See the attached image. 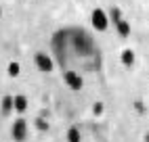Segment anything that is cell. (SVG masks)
<instances>
[{
  "label": "cell",
  "mask_w": 149,
  "mask_h": 142,
  "mask_svg": "<svg viewBox=\"0 0 149 142\" xmlns=\"http://www.w3.org/2000/svg\"><path fill=\"white\" fill-rule=\"evenodd\" d=\"M91 21H93V25L99 29V32H105V29L109 27V19H107L103 8H95L93 15H91Z\"/></svg>",
  "instance_id": "obj_1"
},
{
  "label": "cell",
  "mask_w": 149,
  "mask_h": 142,
  "mask_svg": "<svg viewBox=\"0 0 149 142\" xmlns=\"http://www.w3.org/2000/svg\"><path fill=\"white\" fill-rule=\"evenodd\" d=\"M63 82L72 88V90H82V86H84L82 75L76 73V71H63Z\"/></svg>",
  "instance_id": "obj_2"
},
{
  "label": "cell",
  "mask_w": 149,
  "mask_h": 142,
  "mask_svg": "<svg viewBox=\"0 0 149 142\" xmlns=\"http://www.w3.org/2000/svg\"><path fill=\"white\" fill-rule=\"evenodd\" d=\"M11 134L17 142H23L25 136H27V123H25V119H15L13 121V128H11Z\"/></svg>",
  "instance_id": "obj_3"
},
{
  "label": "cell",
  "mask_w": 149,
  "mask_h": 142,
  "mask_svg": "<svg viewBox=\"0 0 149 142\" xmlns=\"http://www.w3.org/2000/svg\"><path fill=\"white\" fill-rule=\"evenodd\" d=\"M36 65H38V69L40 71H44V73H51L53 71V67H55V63H53V59L48 57V54H44V52H36Z\"/></svg>",
  "instance_id": "obj_4"
},
{
  "label": "cell",
  "mask_w": 149,
  "mask_h": 142,
  "mask_svg": "<svg viewBox=\"0 0 149 142\" xmlns=\"http://www.w3.org/2000/svg\"><path fill=\"white\" fill-rule=\"evenodd\" d=\"M13 109H15V111H19V113H23V111L27 109V98H25L23 94L13 96Z\"/></svg>",
  "instance_id": "obj_5"
},
{
  "label": "cell",
  "mask_w": 149,
  "mask_h": 142,
  "mask_svg": "<svg viewBox=\"0 0 149 142\" xmlns=\"http://www.w3.org/2000/svg\"><path fill=\"white\" fill-rule=\"evenodd\" d=\"M116 25V29H118V34H120L122 38H126V36H130V23H128L126 21V19L122 17L120 19V21H118V23H113Z\"/></svg>",
  "instance_id": "obj_6"
},
{
  "label": "cell",
  "mask_w": 149,
  "mask_h": 142,
  "mask_svg": "<svg viewBox=\"0 0 149 142\" xmlns=\"http://www.w3.org/2000/svg\"><path fill=\"white\" fill-rule=\"evenodd\" d=\"M82 136H80V130H78L76 125H72L67 130V142H80Z\"/></svg>",
  "instance_id": "obj_7"
},
{
  "label": "cell",
  "mask_w": 149,
  "mask_h": 142,
  "mask_svg": "<svg viewBox=\"0 0 149 142\" xmlns=\"http://www.w3.org/2000/svg\"><path fill=\"white\" fill-rule=\"evenodd\" d=\"M122 63L126 67H132L134 65V52H132V50H124V52H122Z\"/></svg>",
  "instance_id": "obj_8"
},
{
  "label": "cell",
  "mask_w": 149,
  "mask_h": 142,
  "mask_svg": "<svg viewBox=\"0 0 149 142\" xmlns=\"http://www.w3.org/2000/svg\"><path fill=\"white\" fill-rule=\"evenodd\" d=\"M109 23H118V21H120V19H122V11H120V8H118V6H113L111 8V11H109Z\"/></svg>",
  "instance_id": "obj_9"
},
{
  "label": "cell",
  "mask_w": 149,
  "mask_h": 142,
  "mask_svg": "<svg viewBox=\"0 0 149 142\" xmlns=\"http://www.w3.org/2000/svg\"><path fill=\"white\" fill-rule=\"evenodd\" d=\"M11 109H13V96H4V100H2V111H4V113H11Z\"/></svg>",
  "instance_id": "obj_10"
},
{
  "label": "cell",
  "mask_w": 149,
  "mask_h": 142,
  "mask_svg": "<svg viewBox=\"0 0 149 142\" xmlns=\"http://www.w3.org/2000/svg\"><path fill=\"white\" fill-rule=\"evenodd\" d=\"M36 128L40 130V132H48V121H44V119L38 117V119H36Z\"/></svg>",
  "instance_id": "obj_11"
},
{
  "label": "cell",
  "mask_w": 149,
  "mask_h": 142,
  "mask_svg": "<svg viewBox=\"0 0 149 142\" xmlns=\"http://www.w3.org/2000/svg\"><path fill=\"white\" fill-rule=\"evenodd\" d=\"M8 75H19V63H11L8 65Z\"/></svg>",
  "instance_id": "obj_12"
},
{
  "label": "cell",
  "mask_w": 149,
  "mask_h": 142,
  "mask_svg": "<svg viewBox=\"0 0 149 142\" xmlns=\"http://www.w3.org/2000/svg\"><path fill=\"white\" fill-rule=\"evenodd\" d=\"M93 113H95V115H101V113H103V103H95Z\"/></svg>",
  "instance_id": "obj_13"
},
{
  "label": "cell",
  "mask_w": 149,
  "mask_h": 142,
  "mask_svg": "<svg viewBox=\"0 0 149 142\" xmlns=\"http://www.w3.org/2000/svg\"><path fill=\"white\" fill-rule=\"evenodd\" d=\"M134 109L139 111V113H143V103H139V100H136V103H134Z\"/></svg>",
  "instance_id": "obj_14"
},
{
  "label": "cell",
  "mask_w": 149,
  "mask_h": 142,
  "mask_svg": "<svg viewBox=\"0 0 149 142\" xmlns=\"http://www.w3.org/2000/svg\"><path fill=\"white\" fill-rule=\"evenodd\" d=\"M145 142H149V134H147V136H145Z\"/></svg>",
  "instance_id": "obj_15"
},
{
  "label": "cell",
  "mask_w": 149,
  "mask_h": 142,
  "mask_svg": "<svg viewBox=\"0 0 149 142\" xmlns=\"http://www.w3.org/2000/svg\"><path fill=\"white\" fill-rule=\"evenodd\" d=\"M0 15H2V11H0Z\"/></svg>",
  "instance_id": "obj_16"
}]
</instances>
